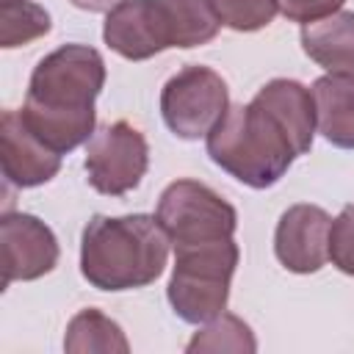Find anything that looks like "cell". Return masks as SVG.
<instances>
[{"instance_id": "1", "label": "cell", "mask_w": 354, "mask_h": 354, "mask_svg": "<svg viewBox=\"0 0 354 354\" xmlns=\"http://www.w3.org/2000/svg\"><path fill=\"white\" fill-rule=\"evenodd\" d=\"M313 94L288 77L266 83L249 105H232L207 133V155L249 188L274 185L313 147Z\"/></svg>"}, {"instance_id": "2", "label": "cell", "mask_w": 354, "mask_h": 354, "mask_svg": "<svg viewBox=\"0 0 354 354\" xmlns=\"http://www.w3.org/2000/svg\"><path fill=\"white\" fill-rule=\"evenodd\" d=\"M102 83V55L86 44H64L36 64L19 113L50 149L72 152L94 133V100Z\"/></svg>"}, {"instance_id": "3", "label": "cell", "mask_w": 354, "mask_h": 354, "mask_svg": "<svg viewBox=\"0 0 354 354\" xmlns=\"http://www.w3.org/2000/svg\"><path fill=\"white\" fill-rule=\"evenodd\" d=\"M169 257L158 216H94L80 238V271L100 290H130L155 282Z\"/></svg>"}, {"instance_id": "4", "label": "cell", "mask_w": 354, "mask_h": 354, "mask_svg": "<svg viewBox=\"0 0 354 354\" xmlns=\"http://www.w3.org/2000/svg\"><path fill=\"white\" fill-rule=\"evenodd\" d=\"M210 0H124L108 11L105 44L127 61H144L169 47H199L218 33Z\"/></svg>"}, {"instance_id": "5", "label": "cell", "mask_w": 354, "mask_h": 354, "mask_svg": "<svg viewBox=\"0 0 354 354\" xmlns=\"http://www.w3.org/2000/svg\"><path fill=\"white\" fill-rule=\"evenodd\" d=\"M174 271L169 279V304L188 324H205L224 313L230 279L238 266V243L232 238L174 249Z\"/></svg>"}, {"instance_id": "6", "label": "cell", "mask_w": 354, "mask_h": 354, "mask_svg": "<svg viewBox=\"0 0 354 354\" xmlns=\"http://www.w3.org/2000/svg\"><path fill=\"white\" fill-rule=\"evenodd\" d=\"M158 221L166 230L174 249L213 243L232 238L238 227V213L230 202H224L213 188L196 180L171 183L158 202Z\"/></svg>"}, {"instance_id": "7", "label": "cell", "mask_w": 354, "mask_h": 354, "mask_svg": "<svg viewBox=\"0 0 354 354\" xmlns=\"http://www.w3.org/2000/svg\"><path fill=\"white\" fill-rule=\"evenodd\" d=\"M230 108L227 83L207 66H185L160 91V113L166 127L180 138L207 136Z\"/></svg>"}, {"instance_id": "8", "label": "cell", "mask_w": 354, "mask_h": 354, "mask_svg": "<svg viewBox=\"0 0 354 354\" xmlns=\"http://www.w3.org/2000/svg\"><path fill=\"white\" fill-rule=\"evenodd\" d=\"M149 163L144 136L124 119L100 127L86 147L88 183L105 196H122L133 191Z\"/></svg>"}, {"instance_id": "9", "label": "cell", "mask_w": 354, "mask_h": 354, "mask_svg": "<svg viewBox=\"0 0 354 354\" xmlns=\"http://www.w3.org/2000/svg\"><path fill=\"white\" fill-rule=\"evenodd\" d=\"M58 263L53 230L28 213H6L0 221V268L3 288L50 274Z\"/></svg>"}, {"instance_id": "10", "label": "cell", "mask_w": 354, "mask_h": 354, "mask_svg": "<svg viewBox=\"0 0 354 354\" xmlns=\"http://www.w3.org/2000/svg\"><path fill=\"white\" fill-rule=\"evenodd\" d=\"M332 218L318 205H293L282 213L274 232L277 260L296 274H313L329 260Z\"/></svg>"}, {"instance_id": "11", "label": "cell", "mask_w": 354, "mask_h": 354, "mask_svg": "<svg viewBox=\"0 0 354 354\" xmlns=\"http://www.w3.org/2000/svg\"><path fill=\"white\" fill-rule=\"evenodd\" d=\"M0 163L8 183L17 188H33L58 174L61 155L25 124L19 111H6L0 122Z\"/></svg>"}, {"instance_id": "12", "label": "cell", "mask_w": 354, "mask_h": 354, "mask_svg": "<svg viewBox=\"0 0 354 354\" xmlns=\"http://www.w3.org/2000/svg\"><path fill=\"white\" fill-rule=\"evenodd\" d=\"M318 133L340 147L354 149V75H324L310 88Z\"/></svg>"}, {"instance_id": "13", "label": "cell", "mask_w": 354, "mask_h": 354, "mask_svg": "<svg viewBox=\"0 0 354 354\" xmlns=\"http://www.w3.org/2000/svg\"><path fill=\"white\" fill-rule=\"evenodd\" d=\"M304 53L332 75H354V11L301 25Z\"/></svg>"}, {"instance_id": "14", "label": "cell", "mask_w": 354, "mask_h": 354, "mask_svg": "<svg viewBox=\"0 0 354 354\" xmlns=\"http://www.w3.org/2000/svg\"><path fill=\"white\" fill-rule=\"evenodd\" d=\"M64 348L72 354H83V351H122L124 354L130 346L119 324H113L108 315H102L100 310H80L69 321Z\"/></svg>"}, {"instance_id": "15", "label": "cell", "mask_w": 354, "mask_h": 354, "mask_svg": "<svg viewBox=\"0 0 354 354\" xmlns=\"http://www.w3.org/2000/svg\"><path fill=\"white\" fill-rule=\"evenodd\" d=\"M50 30V14L28 0H0V44L6 50L28 44Z\"/></svg>"}, {"instance_id": "16", "label": "cell", "mask_w": 354, "mask_h": 354, "mask_svg": "<svg viewBox=\"0 0 354 354\" xmlns=\"http://www.w3.org/2000/svg\"><path fill=\"white\" fill-rule=\"evenodd\" d=\"M185 348L191 354H196V351H254L257 343H254L252 329L241 318L221 313V315L210 318V324L205 329H199Z\"/></svg>"}, {"instance_id": "17", "label": "cell", "mask_w": 354, "mask_h": 354, "mask_svg": "<svg viewBox=\"0 0 354 354\" xmlns=\"http://www.w3.org/2000/svg\"><path fill=\"white\" fill-rule=\"evenodd\" d=\"M210 6L221 25L241 33L266 28L279 11V0H210Z\"/></svg>"}, {"instance_id": "18", "label": "cell", "mask_w": 354, "mask_h": 354, "mask_svg": "<svg viewBox=\"0 0 354 354\" xmlns=\"http://www.w3.org/2000/svg\"><path fill=\"white\" fill-rule=\"evenodd\" d=\"M329 260L354 277V205H346L329 230Z\"/></svg>"}, {"instance_id": "19", "label": "cell", "mask_w": 354, "mask_h": 354, "mask_svg": "<svg viewBox=\"0 0 354 354\" xmlns=\"http://www.w3.org/2000/svg\"><path fill=\"white\" fill-rule=\"evenodd\" d=\"M343 3L346 0H279V8L288 19L310 25V22H318L324 17L337 14Z\"/></svg>"}, {"instance_id": "20", "label": "cell", "mask_w": 354, "mask_h": 354, "mask_svg": "<svg viewBox=\"0 0 354 354\" xmlns=\"http://www.w3.org/2000/svg\"><path fill=\"white\" fill-rule=\"evenodd\" d=\"M122 3L124 0H72V6H77L83 11H113Z\"/></svg>"}]
</instances>
